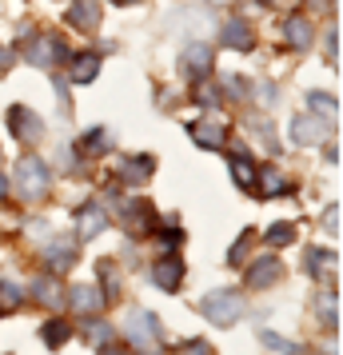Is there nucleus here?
<instances>
[{
    "mask_svg": "<svg viewBox=\"0 0 343 355\" xmlns=\"http://www.w3.org/2000/svg\"><path fill=\"white\" fill-rule=\"evenodd\" d=\"M49 184H52V172L40 156H24V160L17 164V188L28 204L44 200V196H49Z\"/></svg>",
    "mask_w": 343,
    "mask_h": 355,
    "instance_id": "1",
    "label": "nucleus"
},
{
    "mask_svg": "<svg viewBox=\"0 0 343 355\" xmlns=\"http://www.w3.org/2000/svg\"><path fill=\"white\" fill-rule=\"evenodd\" d=\"M200 311H204L212 323L228 327V323H236L240 315H244V300H240L236 291H212V295L200 300Z\"/></svg>",
    "mask_w": 343,
    "mask_h": 355,
    "instance_id": "2",
    "label": "nucleus"
},
{
    "mask_svg": "<svg viewBox=\"0 0 343 355\" xmlns=\"http://www.w3.org/2000/svg\"><path fill=\"white\" fill-rule=\"evenodd\" d=\"M128 336L136 347H160V339H164V323L160 315H152V311H144V307H136L128 315Z\"/></svg>",
    "mask_w": 343,
    "mask_h": 355,
    "instance_id": "3",
    "label": "nucleus"
},
{
    "mask_svg": "<svg viewBox=\"0 0 343 355\" xmlns=\"http://www.w3.org/2000/svg\"><path fill=\"white\" fill-rule=\"evenodd\" d=\"M8 132L17 136L20 144H36V140L44 136V120H40L33 108H24V104H12V108H8Z\"/></svg>",
    "mask_w": 343,
    "mask_h": 355,
    "instance_id": "4",
    "label": "nucleus"
},
{
    "mask_svg": "<svg viewBox=\"0 0 343 355\" xmlns=\"http://www.w3.org/2000/svg\"><path fill=\"white\" fill-rule=\"evenodd\" d=\"M120 220H124V227H128L132 236H148L156 227V211H152L148 200H124L120 204Z\"/></svg>",
    "mask_w": 343,
    "mask_h": 355,
    "instance_id": "5",
    "label": "nucleus"
},
{
    "mask_svg": "<svg viewBox=\"0 0 343 355\" xmlns=\"http://www.w3.org/2000/svg\"><path fill=\"white\" fill-rule=\"evenodd\" d=\"M208 72H212V49L208 44H188L180 56V76H188V80H208Z\"/></svg>",
    "mask_w": 343,
    "mask_h": 355,
    "instance_id": "6",
    "label": "nucleus"
},
{
    "mask_svg": "<svg viewBox=\"0 0 343 355\" xmlns=\"http://www.w3.org/2000/svg\"><path fill=\"white\" fill-rule=\"evenodd\" d=\"M104 227H108V211H104V204L88 200V204L76 211V236H80V240H96V236H104Z\"/></svg>",
    "mask_w": 343,
    "mask_h": 355,
    "instance_id": "7",
    "label": "nucleus"
},
{
    "mask_svg": "<svg viewBox=\"0 0 343 355\" xmlns=\"http://www.w3.org/2000/svg\"><path fill=\"white\" fill-rule=\"evenodd\" d=\"M24 56H28L33 64L49 68L52 60H68V49H64V40H60V36H33V44L24 49Z\"/></svg>",
    "mask_w": 343,
    "mask_h": 355,
    "instance_id": "8",
    "label": "nucleus"
},
{
    "mask_svg": "<svg viewBox=\"0 0 343 355\" xmlns=\"http://www.w3.org/2000/svg\"><path fill=\"white\" fill-rule=\"evenodd\" d=\"M152 279H156V288L176 291V288L184 284V259L168 252L164 259H156V263H152Z\"/></svg>",
    "mask_w": 343,
    "mask_h": 355,
    "instance_id": "9",
    "label": "nucleus"
},
{
    "mask_svg": "<svg viewBox=\"0 0 343 355\" xmlns=\"http://www.w3.org/2000/svg\"><path fill=\"white\" fill-rule=\"evenodd\" d=\"M64 20H68V28H76V33H92L100 24V4L96 0H72Z\"/></svg>",
    "mask_w": 343,
    "mask_h": 355,
    "instance_id": "10",
    "label": "nucleus"
},
{
    "mask_svg": "<svg viewBox=\"0 0 343 355\" xmlns=\"http://www.w3.org/2000/svg\"><path fill=\"white\" fill-rule=\"evenodd\" d=\"M292 140L295 144H324L327 140V120H319V116H295L292 120Z\"/></svg>",
    "mask_w": 343,
    "mask_h": 355,
    "instance_id": "11",
    "label": "nucleus"
},
{
    "mask_svg": "<svg viewBox=\"0 0 343 355\" xmlns=\"http://www.w3.org/2000/svg\"><path fill=\"white\" fill-rule=\"evenodd\" d=\"M279 275H283V263L276 256H263L247 268V288H272Z\"/></svg>",
    "mask_w": 343,
    "mask_h": 355,
    "instance_id": "12",
    "label": "nucleus"
},
{
    "mask_svg": "<svg viewBox=\"0 0 343 355\" xmlns=\"http://www.w3.org/2000/svg\"><path fill=\"white\" fill-rule=\"evenodd\" d=\"M224 44L236 49V52H247L256 44V28L247 24V17H231L228 24H224Z\"/></svg>",
    "mask_w": 343,
    "mask_h": 355,
    "instance_id": "13",
    "label": "nucleus"
},
{
    "mask_svg": "<svg viewBox=\"0 0 343 355\" xmlns=\"http://www.w3.org/2000/svg\"><path fill=\"white\" fill-rule=\"evenodd\" d=\"M64 304H72V311H80V315H92L104 307V295L96 288H88V284H76V288L64 295Z\"/></svg>",
    "mask_w": 343,
    "mask_h": 355,
    "instance_id": "14",
    "label": "nucleus"
},
{
    "mask_svg": "<svg viewBox=\"0 0 343 355\" xmlns=\"http://www.w3.org/2000/svg\"><path fill=\"white\" fill-rule=\"evenodd\" d=\"M44 259H49L52 272H64V268H72V263H76V243H72V236H64V240H52L49 248H44Z\"/></svg>",
    "mask_w": 343,
    "mask_h": 355,
    "instance_id": "15",
    "label": "nucleus"
},
{
    "mask_svg": "<svg viewBox=\"0 0 343 355\" xmlns=\"http://www.w3.org/2000/svg\"><path fill=\"white\" fill-rule=\"evenodd\" d=\"M192 136H196L200 148L216 152V148H224V140H228V128L220 120H200V124H192Z\"/></svg>",
    "mask_w": 343,
    "mask_h": 355,
    "instance_id": "16",
    "label": "nucleus"
},
{
    "mask_svg": "<svg viewBox=\"0 0 343 355\" xmlns=\"http://www.w3.org/2000/svg\"><path fill=\"white\" fill-rule=\"evenodd\" d=\"M283 36H288V44H292L295 52H304V49H311V36H315V28H311V20H304V17H288Z\"/></svg>",
    "mask_w": 343,
    "mask_h": 355,
    "instance_id": "17",
    "label": "nucleus"
},
{
    "mask_svg": "<svg viewBox=\"0 0 343 355\" xmlns=\"http://www.w3.org/2000/svg\"><path fill=\"white\" fill-rule=\"evenodd\" d=\"M33 295L40 300V304H49V307L64 304V288L56 284V272H52V275H36V279H33Z\"/></svg>",
    "mask_w": 343,
    "mask_h": 355,
    "instance_id": "18",
    "label": "nucleus"
},
{
    "mask_svg": "<svg viewBox=\"0 0 343 355\" xmlns=\"http://www.w3.org/2000/svg\"><path fill=\"white\" fill-rule=\"evenodd\" d=\"M96 72H100V56L96 52H84V56H72V60H68V76H72L76 84L96 80Z\"/></svg>",
    "mask_w": 343,
    "mask_h": 355,
    "instance_id": "19",
    "label": "nucleus"
},
{
    "mask_svg": "<svg viewBox=\"0 0 343 355\" xmlns=\"http://www.w3.org/2000/svg\"><path fill=\"white\" fill-rule=\"evenodd\" d=\"M231 176H236V184H240L244 192H256V160H252L247 152H236V156H231Z\"/></svg>",
    "mask_w": 343,
    "mask_h": 355,
    "instance_id": "20",
    "label": "nucleus"
},
{
    "mask_svg": "<svg viewBox=\"0 0 343 355\" xmlns=\"http://www.w3.org/2000/svg\"><path fill=\"white\" fill-rule=\"evenodd\" d=\"M96 275H100V295H104V304H112L116 295H120V268H116L112 259H100L96 263Z\"/></svg>",
    "mask_w": 343,
    "mask_h": 355,
    "instance_id": "21",
    "label": "nucleus"
},
{
    "mask_svg": "<svg viewBox=\"0 0 343 355\" xmlns=\"http://www.w3.org/2000/svg\"><path fill=\"white\" fill-rule=\"evenodd\" d=\"M256 172H260V184H256V192L260 196H283L288 188H292L279 168H256Z\"/></svg>",
    "mask_w": 343,
    "mask_h": 355,
    "instance_id": "22",
    "label": "nucleus"
},
{
    "mask_svg": "<svg viewBox=\"0 0 343 355\" xmlns=\"http://www.w3.org/2000/svg\"><path fill=\"white\" fill-rule=\"evenodd\" d=\"M152 168H156V160H152V156H136V160H124V164H120V180H124V184H140V180L152 176Z\"/></svg>",
    "mask_w": 343,
    "mask_h": 355,
    "instance_id": "23",
    "label": "nucleus"
},
{
    "mask_svg": "<svg viewBox=\"0 0 343 355\" xmlns=\"http://www.w3.org/2000/svg\"><path fill=\"white\" fill-rule=\"evenodd\" d=\"M40 339L56 352V347H64L68 339H72V323H68V320H49L44 327H40Z\"/></svg>",
    "mask_w": 343,
    "mask_h": 355,
    "instance_id": "24",
    "label": "nucleus"
},
{
    "mask_svg": "<svg viewBox=\"0 0 343 355\" xmlns=\"http://www.w3.org/2000/svg\"><path fill=\"white\" fill-rule=\"evenodd\" d=\"M112 148V136H108V128H92V132H84V140H80V156H104Z\"/></svg>",
    "mask_w": 343,
    "mask_h": 355,
    "instance_id": "25",
    "label": "nucleus"
},
{
    "mask_svg": "<svg viewBox=\"0 0 343 355\" xmlns=\"http://www.w3.org/2000/svg\"><path fill=\"white\" fill-rule=\"evenodd\" d=\"M335 263H340V259H335V252H324V248H315V252L308 256V272L315 275V279H324V275L331 272Z\"/></svg>",
    "mask_w": 343,
    "mask_h": 355,
    "instance_id": "26",
    "label": "nucleus"
},
{
    "mask_svg": "<svg viewBox=\"0 0 343 355\" xmlns=\"http://www.w3.org/2000/svg\"><path fill=\"white\" fill-rule=\"evenodd\" d=\"M263 240L272 243V248H288V243L295 240V224H288V220H279V224L267 227V236Z\"/></svg>",
    "mask_w": 343,
    "mask_h": 355,
    "instance_id": "27",
    "label": "nucleus"
},
{
    "mask_svg": "<svg viewBox=\"0 0 343 355\" xmlns=\"http://www.w3.org/2000/svg\"><path fill=\"white\" fill-rule=\"evenodd\" d=\"M252 243H256V232H244V236L236 240V248L228 252V263H231V268H240V263L247 259V252H252Z\"/></svg>",
    "mask_w": 343,
    "mask_h": 355,
    "instance_id": "28",
    "label": "nucleus"
},
{
    "mask_svg": "<svg viewBox=\"0 0 343 355\" xmlns=\"http://www.w3.org/2000/svg\"><path fill=\"white\" fill-rule=\"evenodd\" d=\"M308 104L315 108V112L331 116V120H335V108H340V100H335V96H327V92H311V96H308Z\"/></svg>",
    "mask_w": 343,
    "mask_h": 355,
    "instance_id": "29",
    "label": "nucleus"
},
{
    "mask_svg": "<svg viewBox=\"0 0 343 355\" xmlns=\"http://www.w3.org/2000/svg\"><path fill=\"white\" fill-rule=\"evenodd\" d=\"M17 307H20V288L17 284H0V315L17 311Z\"/></svg>",
    "mask_w": 343,
    "mask_h": 355,
    "instance_id": "30",
    "label": "nucleus"
},
{
    "mask_svg": "<svg viewBox=\"0 0 343 355\" xmlns=\"http://www.w3.org/2000/svg\"><path fill=\"white\" fill-rule=\"evenodd\" d=\"M88 343H96V347L112 343V327L108 323H88Z\"/></svg>",
    "mask_w": 343,
    "mask_h": 355,
    "instance_id": "31",
    "label": "nucleus"
},
{
    "mask_svg": "<svg viewBox=\"0 0 343 355\" xmlns=\"http://www.w3.org/2000/svg\"><path fill=\"white\" fill-rule=\"evenodd\" d=\"M260 339L272 347V352H288V355H295V343H288V339H279L276 331H260Z\"/></svg>",
    "mask_w": 343,
    "mask_h": 355,
    "instance_id": "32",
    "label": "nucleus"
},
{
    "mask_svg": "<svg viewBox=\"0 0 343 355\" xmlns=\"http://www.w3.org/2000/svg\"><path fill=\"white\" fill-rule=\"evenodd\" d=\"M319 315H324L331 327H340V311H335V295H324V304H319Z\"/></svg>",
    "mask_w": 343,
    "mask_h": 355,
    "instance_id": "33",
    "label": "nucleus"
},
{
    "mask_svg": "<svg viewBox=\"0 0 343 355\" xmlns=\"http://www.w3.org/2000/svg\"><path fill=\"white\" fill-rule=\"evenodd\" d=\"M180 240H184V232H180V227H172V232H164V236H160L164 252H176V248H180Z\"/></svg>",
    "mask_w": 343,
    "mask_h": 355,
    "instance_id": "34",
    "label": "nucleus"
},
{
    "mask_svg": "<svg viewBox=\"0 0 343 355\" xmlns=\"http://www.w3.org/2000/svg\"><path fill=\"white\" fill-rule=\"evenodd\" d=\"M327 56H331V64H340V28H331V36H327Z\"/></svg>",
    "mask_w": 343,
    "mask_h": 355,
    "instance_id": "35",
    "label": "nucleus"
},
{
    "mask_svg": "<svg viewBox=\"0 0 343 355\" xmlns=\"http://www.w3.org/2000/svg\"><path fill=\"white\" fill-rule=\"evenodd\" d=\"M180 355H208V343H200V339H188V343H180Z\"/></svg>",
    "mask_w": 343,
    "mask_h": 355,
    "instance_id": "36",
    "label": "nucleus"
},
{
    "mask_svg": "<svg viewBox=\"0 0 343 355\" xmlns=\"http://www.w3.org/2000/svg\"><path fill=\"white\" fill-rule=\"evenodd\" d=\"M267 8H276V12H295L299 8V0H263Z\"/></svg>",
    "mask_w": 343,
    "mask_h": 355,
    "instance_id": "37",
    "label": "nucleus"
},
{
    "mask_svg": "<svg viewBox=\"0 0 343 355\" xmlns=\"http://www.w3.org/2000/svg\"><path fill=\"white\" fill-rule=\"evenodd\" d=\"M224 92H231V96H244L247 88H244V80H240V76H228V80H224Z\"/></svg>",
    "mask_w": 343,
    "mask_h": 355,
    "instance_id": "38",
    "label": "nucleus"
},
{
    "mask_svg": "<svg viewBox=\"0 0 343 355\" xmlns=\"http://www.w3.org/2000/svg\"><path fill=\"white\" fill-rule=\"evenodd\" d=\"M100 355H132L128 347H112V343H104V347H100Z\"/></svg>",
    "mask_w": 343,
    "mask_h": 355,
    "instance_id": "39",
    "label": "nucleus"
},
{
    "mask_svg": "<svg viewBox=\"0 0 343 355\" xmlns=\"http://www.w3.org/2000/svg\"><path fill=\"white\" fill-rule=\"evenodd\" d=\"M240 12H260V0H240Z\"/></svg>",
    "mask_w": 343,
    "mask_h": 355,
    "instance_id": "40",
    "label": "nucleus"
},
{
    "mask_svg": "<svg viewBox=\"0 0 343 355\" xmlns=\"http://www.w3.org/2000/svg\"><path fill=\"white\" fill-rule=\"evenodd\" d=\"M8 64H12V52H8V49H0V68H8Z\"/></svg>",
    "mask_w": 343,
    "mask_h": 355,
    "instance_id": "41",
    "label": "nucleus"
},
{
    "mask_svg": "<svg viewBox=\"0 0 343 355\" xmlns=\"http://www.w3.org/2000/svg\"><path fill=\"white\" fill-rule=\"evenodd\" d=\"M4 196H8V176L0 172V200H4Z\"/></svg>",
    "mask_w": 343,
    "mask_h": 355,
    "instance_id": "42",
    "label": "nucleus"
},
{
    "mask_svg": "<svg viewBox=\"0 0 343 355\" xmlns=\"http://www.w3.org/2000/svg\"><path fill=\"white\" fill-rule=\"evenodd\" d=\"M112 4H140V0H112Z\"/></svg>",
    "mask_w": 343,
    "mask_h": 355,
    "instance_id": "43",
    "label": "nucleus"
},
{
    "mask_svg": "<svg viewBox=\"0 0 343 355\" xmlns=\"http://www.w3.org/2000/svg\"><path fill=\"white\" fill-rule=\"evenodd\" d=\"M315 4H327V0H315Z\"/></svg>",
    "mask_w": 343,
    "mask_h": 355,
    "instance_id": "44",
    "label": "nucleus"
},
{
    "mask_svg": "<svg viewBox=\"0 0 343 355\" xmlns=\"http://www.w3.org/2000/svg\"><path fill=\"white\" fill-rule=\"evenodd\" d=\"M212 4H224V0H212Z\"/></svg>",
    "mask_w": 343,
    "mask_h": 355,
    "instance_id": "45",
    "label": "nucleus"
}]
</instances>
